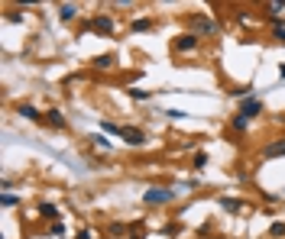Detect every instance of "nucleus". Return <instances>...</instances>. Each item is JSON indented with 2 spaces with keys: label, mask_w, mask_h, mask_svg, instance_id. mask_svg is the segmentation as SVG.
<instances>
[{
  "label": "nucleus",
  "mask_w": 285,
  "mask_h": 239,
  "mask_svg": "<svg viewBox=\"0 0 285 239\" xmlns=\"http://www.w3.org/2000/svg\"><path fill=\"white\" fill-rule=\"evenodd\" d=\"M142 201H146L149 207H159V204H172V201H175V191H172V188H146Z\"/></svg>",
  "instance_id": "obj_1"
},
{
  "label": "nucleus",
  "mask_w": 285,
  "mask_h": 239,
  "mask_svg": "<svg viewBox=\"0 0 285 239\" xmlns=\"http://www.w3.org/2000/svg\"><path fill=\"white\" fill-rule=\"evenodd\" d=\"M192 29H194V36H198V32L214 36V32H217V23H214L211 16H204V13H194V16H192Z\"/></svg>",
  "instance_id": "obj_2"
},
{
  "label": "nucleus",
  "mask_w": 285,
  "mask_h": 239,
  "mask_svg": "<svg viewBox=\"0 0 285 239\" xmlns=\"http://www.w3.org/2000/svg\"><path fill=\"white\" fill-rule=\"evenodd\" d=\"M236 113H240V117H246V120H256V117L262 113V100H260V97H243V100H240V110H236Z\"/></svg>",
  "instance_id": "obj_3"
},
{
  "label": "nucleus",
  "mask_w": 285,
  "mask_h": 239,
  "mask_svg": "<svg viewBox=\"0 0 285 239\" xmlns=\"http://www.w3.org/2000/svg\"><path fill=\"white\" fill-rule=\"evenodd\" d=\"M120 139H124L126 146H133V149L146 146V133H142L140 126H124V133H120Z\"/></svg>",
  "instance_id": "obj_4"
},
{
  "label": "nucleus",
  "mask_w": 285,
  "mask_h": 239,
  "mask_svg": "<svg viewBox=\"0 0 285 239\" xmlns=\"http://www.w3.org/2000/svg\"><path fill=\"white\" fill-rule=\"evenodd\" d=\"M198 45H201V36H194V32H182L175 39V52H194Z\"/></svg>",
  "instance_id": "obj_5"
},
{
  "label": "nucleus",
  "mask_w": 285,
  "mask_h": 239,
  "mask_svg": "<svg viewBox=\"0 0 285 239\" xmlns=\"http://www.w3.org/2000/svg\"><path fill=\"white\" fill-rule=\"evenodd\" d=\"M262 159H285V139H276L262 146Z\"/></svg>",
  "instance_id": "obj_6"
},
{
  "label": "nucleus",
  "mask_w": 285,
  "mask_h": 239,
  "mask_svg": "<svg viewBox=\"0 0 285 239\" xmlns=\"http://www.w3.org/2000/svg\"><path fill=\"white\" fill-rule=\"evenodd\" d=\"M91 29L100 32V36H110V32H114V19H110V16H94Z\"/></svg>",
  "instance_id": "obj_7"
},
{
  "label": "nucleus",
  "mask_w": 285,
  "mask_h": 239,
  "mask_svg": "<svg viewBox=\"0 0 285 239\" xmlns=\"http://www.w3.org/2000/svg\"><path fill=\"white\" fill-rule=\"evenodd\" d=\"M88 142H91V146H98V149H104V152H110V149H114V142L107 139L104 133H94V136H91V139H88Z\"/></svg>",
  "instance_id": "obj_8"
},
{
  "label": "nucleus",
  "mask_w": 285,
  "mask_h": 239,
  "mask_svg": "<svg viewBox=\"0 0 285 239\" xmlns=\"http://www.w3.org/2000/svg\"><path fill=\"white\" fill-rule=\"evenodd\" d=\"M58 16H62V23H72V19L78 16V6L74 3H62L58 6Z\"/></svg>",
  "instance_id": "obj_9"
},
{
  "label": "nucleus",
  "mask_w": 285,
  "mask_h": 239,
  "mask_svg": "<svg viewBox=\"0 0 285 239\" xmlns=\"http://www.w3.org/2000/svg\"><path fill=\"white\" fill-rule=\"evenodd\" d=\"M39 217H49V220H58V207H56V204H49V201H42V204H39Z\"/></svg>",
  "instance_id": "obj_10"
},
{
  "label": "nucleus",
  "mask_w": 285,
  "mask_h": 239,
  "mask_svg": "<svg viewBox=\"0 0 285 239\" xmlns=\"http://www.w3.org/2000/svg\"><path fill=\"white\" fill-rule=\"evenodd\" d=\"M230 129H236V133H246V129H250V120L240 117V113H234V117H230Z\"/></svg>",
  "instance_id": "obj_11"
},
{
  "label": "nucleus",
  "mask_w": 285,
  "mask_h": 239,
  "mask_svg": "<svg viewBox=\"0 0 285 239\" xmlns=\"http://www.w3.org/2000/svg\"><path fill=\"white\" fill-rule=\"evenodd\" d=\"M217 204H220V207H224V210H230V214H236V210H240V207H243V204H240V201H236V197H217Z\"/></svg>",
  "instance_id": "obj_12"
},
{
  "label": "nucleus",
  "mask_w": 285,
  "mask_h": 239,
  "mask_svg": "<svg viewBox=\"0 0 285 239\" xmlns=\"http://www.w3.org/2000/svg\"><path fill=\"white\" fill-rule=\"evenodd\" d=\"M130 29H133V32H146V29H152V19H149V16H140V19H133Z\"/></svg>",
  "instance_id": "obj_13"
},
{
  "label": "nucleus",
  "mask_w": 285,
  "mask_h": 239,
  "mask_svg": "<svg viewBox=\"0 0 285 239\" xmlns=\"http://www.w3.org/2000/svg\"><path fill=\"white\" fill-rule=\"evenodd\" d=\"M20 117L23 120H39V110L32 104H20Z\"/></svg>",
  "instance_id": "obj_14"
},
{
  "label": "nucleus",
  "mask_w": 285,
  "mask_h": 239,
  "mask_svg": "<svg viewBox=\"0 0 285 239\" xmlns=\"http://www.w3.org/2000/svg\"><path fill=\"white\" fill-rule=\"evenodd\" d=\"M126 94H130L133 100H152V91H142V87H130Z\"/></svg>",
  "instance_id": "obj_15"
},
{
  "label": "nucleus",
  "mask_w": 285,
  "mask_h": 239,
  "mask_svg": "<svg viewBox=\"0 0 285 239\" xmlns=\"http://www.w3.org/2000/svg\"><path fill=\"white\" fill-rule=\"evenodd\" d=\"M46 117H49V123H52L56 129H62V126H65V117H62V110H49Z\"/></svg>",
  "instance_id": "obj_16"
},
{
  "label": "nucleus",
  "mask_w": 285,
  "mask_h": 239,
  "mask_svg": "<svg viewBox=\"0 0 285 239\" xmlns=\"http://www.w3.org/2000/svg\"><path fill=\"white\" fill-rule=\"evenodd\" d=\"M100 133H107V136H120V133H124V126H117V123H100Z\"/></svg>",
  "instance_id": "obj_17"
},
{
  "label": "nucleus",
  "mask_w": 285,
  "mask_h": 239,
  "mask_svg": "<svg viewBox=\"0 0 285 239\" xmlns=\"http://www.w3.org/2000/svg\"><path fill=\"white\" fill-rule=\"evenodd\" d=\"M208 168V152H194V172H204Z\"/></svg>",
  "instance_id": "obj_18"
},
{
  "label": "nucleus",
  "mask_w": 285,
  "mask_h": 239,
  "mask_svg": "<svg viewBox=\"0 0 285 239\" xmlns=\"http://www.w3.org/2000/svg\"><path fill=\"white\" fill-rule=\"evenodd\" d=\"M0 204H4L6 210H10V207H16V204H20V194H4V197H0Z\"/></svg>",
  "instance_id": "obj_19"
},
{
  "label": "nucleus",
  "mask_w": 285,
  "mask_h": 239,
  "mask_svg": "<svg viewBox=\"0 0 285 239\" xmlns=\"http://www.w3.org/2000/svg\"><path fill=\"white\" fill-rule=\"evenodd\" d=\"M114 65V55H98L94 58V68H110Z\"/></svg>",
  "instance_id": "obj_20"
},
{
  "label": "nucleus",
  "mask_w": 285,
  "mask_h": 239,
  "mask_svg": "<svg viewBox=\"0 0 285 239\" xmlns=\"http://www.w3.org/2000/svg\"><path fill=\"white\" fill-rule=\"evenodd\" d=\"M269 236L282 239V236H285V223H272V227H269Z\"/></svg>",
  "instance_id": "obj_21"
},
{
  "label": "nucleus",
  "mask_w": 285,
  "mask_h": 239,
  "mask_svg": "<svg viewBox=\"0 0 285 239\" xmlns=\"http://www.w3.org/2000/svg\"><path fill=\"white\" fill-rule=\"evenodd\" d=\"M52 236H65V223H62V220L52 223Z\"/></svg>",
  "instance_id": "obj_22"
},
{
  "label": "nucleus",
  "mask_w": 285,
  "mask_h": 239,
  "mask_svg": "<svg viewBox=\"0 0 285 239\" xmlns=\"http://www.w3.org/2000/svg\"><path fill=\"white\" fill-rule=\"evenodd\" d=\"M166 117H168V120H185L188 113H185V110H166Z\"/></svg>",
  "instance_id": "obj_23"
},
{
  "label": "nucleus",
  "mask_w": 285,
  "mask_h": 239,
  "mask_svg": "<svg viewBox=\"0 0 285 239\" xmlns=\"http://www.w3.org/2000/svg\"><path fill=\"white\" fill-rule=\"evenodd\" d=\"M272 39H276V42H279V45H285V26H279V29L272 32Z\"/></svg>",
  "instance_id": "obj_24"
},
{
  "label": "nucleus",
  "mask_w": 285,
  "mask_h": 239,
  "mask_svg": "<svg viewBox=\"0 0 285 239\" xmlns=\"http://www.w3.org/2000/svg\"><path fill=\"white\" fill-rule=\"evenodd\" d=\"M126 230H130V227H124V223H114L110 233H114V236H120V233H126Z\"/></svg>",
  "instance_id": "obj_25"
},
{
  "label": "nucleus",
  "mask_w": 285,
  "mask_h": 239,
  "mask_svg": "<svg viewBox=\"0 0 285 239\" xmlns=\"http://www.w3.org/2000/svg\"><path fill=\"white\" fill-rule=\"evenodd\" d=\"M78 239H91V230H81V233H78Z\"/></svg>",
  "instance_id": "obj_26"
},
{
  "label": "nucleus",
  "mask_w": 285,
  "mask_h": 239,
  "mask_svg": "<svg viewBox=\"0 0 285 239\" xmlns=\"http://www.w3.org/2000/svg\"><path fill=\"white\" fill-rule=\"evenodd\" d=\"M279 81H285V65H282V68H279Z\"/></svg>",
  "instance_id": "obj_27"
}]
</instances>
